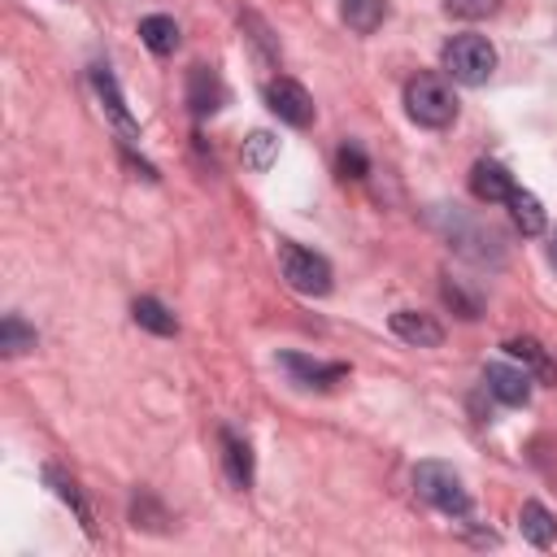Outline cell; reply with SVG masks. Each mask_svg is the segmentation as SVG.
I'll return each instance as SVG.
<instances>
[{
    "label": "cell",
    "mask_w": 557,
    "mask_h": 557,
    "mask_svg": "<svg viewBox=\"0 0 557 557\" xmlns=\"http://www.w3.org/2000/svg\"><path fill=\"white\" fill-rule=\"evenodd\" d=\"M496 70V48L483 35H453L444 44V74L461 87H479L487 83Z\"/></svg>",
    "instance_id": "cell-1"
},
{
    "label": "cell",
    "mask_w": 557,
    "mask_h": 557,
    "mask_svg": "<svg viewBox=\"0 0 557 557\" xmlns=\"http://www.w3.org/2000/svg\"><path fill=\"white\" fill-rule=\"evenodd\" d=\"M278 270L305 296H326L331 292V261L322 252H313V248H300V244L283 239L278 244Z\"/></svg>",
    "instance_id": "cell-5"
},
{
    "label": "cell",
    "mask_w": 557,
    "mask_h": 557,
    "mask_svg": "<svg viewBox=\"0 0 557 557\" xmlns=\"http://www.w3.org/2000/svg\"><path fill=\"white\" fill-rule=\"evenodd\" d=\"M335 170H339L344 178H366V174H370V161H366V152H361L357 144H344L339 157H335Z\"/></svg>",
    "instance_id": "cell-23"
},
{
    "label": "cell",
    "mask_w": 557,
    "mask_h": 557,
    "mask_svg": "<svg viewBox=\"0 0 557 557\" xmlns=\"http://www.w3.org/2000/svg\"><path fill=\"white\" fill-rule=\"evenodd\" d=\"M513 178H509V170L500 165V161H474V170H470V191H474V200H509L513 196Z\"/></svg>",
    "instance_id": "cell-11"
},
{
    "label": "cell",
    "mask_w": 557,
    "mask_h": 557,
    "mask_svg": "<svg viewBox=\"0 0 557 557\" xmlns=\"http://www.w3.org/2000/svg\"><path fill=\"white\" fill-rule=\"evenodd\" d=\"M131 318H135L144 331H152V335H174V331H178V318H174L157 296H139V300L131 305Z\"/></svg>",
    "instance_id": "cell-19"
},
{
    "label": "cell",
    "mask_w": 557,
    "mask_h": 557,
    "mask_svg": "<svg viewBox=\"0 0 557 557\" xmlns=\"http://www.w3.org/2000/svg\"><path fill=\"white\" fill-rule=\"evenodd\" d=\"M222 466H226V479L235 487H248L252 483V448L235 431H222Z\"/></svg>",
    "instance_id": "cell-14"
},
{
    "label": "cell",
    "mask_w": 557,
    "mask_h": 557,
    "mask_svg": "<svg viewBox=\"0 0 557 557\" xmlns=\"http://www.w3.org/2000/svg\"><path fill=\"white\" fill-rule=\"evenodd\" d=\"M505 205H509V218H513V226H518L522 235H540V231H544V222H548V218H544V205H540L527 187H513V196H509Z\"/></svg>",
    "instance_id": "cell-18"
},
{
    "label": "cell",
    "mask_w": 557,
    "mask_h": 557,
    "mask_svg": "<svg viewBox=\"0 0 557 557\" xmlns=\"http://www.w3.org/2000/svg\"><path fill=\"white\" fill-rule=\"evenodd\" d=\"M26 348H35V326H26L17 313H9V318L0 322V352H4V357H17V352H26Z\"/></svg>",
    "instance_id": "cell-22"
},
{
    "label": "cell",
    "mask_w": 557,
    "mask_h": 557,
    "mask_svg": "<svg viewBox=\"0 0 557 557\" xmlns=\"http://www.w3.org/2000/svg\"><path fill=\"white\" fill-rule=\"evenodd\" d=\"M548 261L557 265V235H553V244H548Z\"/></svg>",
    "instance_id": "cell-26"
},
{
    "label": "cell",
    "mask_w": 557,
    "mask_h": 557,
    "mask_svg": "<svg viewBox=\"0 0 557 557\" xmlns=\"http://www.w3.org/2000/svg\"><path fill=\"white\" fill-rule=\"evenodd\" d=\"M139 39L148 44V52L170 57V52L178 48V22H174V17H165V13H152V17H144V22H139Z\"/></svg>",
    "instance_id": "cell-17"
},
{
    "label": "cell",
    "mask_w": 557,
    "mask_h": 557,
    "mask_svg": "<svg viewBox=\"0 0 557 557\" xmlns=\"http://www.w3.org/2000/svg\"><path fill=\"white\" fill-rule=\"evenodd\" d=\"M431 222H435V226L448 235V244H453L457 252H466L470 261H500V239H496L487 226H474L470 218H461L457 209L435 205Z\"/></svg>",
    "instance_id": "cell-4"
},
{
    "label": "cell",
    "mask_w": 557,
    "mask_h": 557,
    "mask_svg": "<svg viewBox=\"0 0 557 557\" xmlns=\"http://www.w3.org/2000/svg\"><path fill=\"white\" fill-rule=\"evenodd\" d=\"M405 109H409V117H413L418 126L440 131V126H448V122L457 117V96L448 91L444 78L418 74V78L405 83Z\"/></svg>",
    "instance_id": "cell-2"
},
{
    "label": "cell",
    "mask_w": 557,
    "mask_h": 557,
    "mask_svg": "<svg viewBox=\"0 0 557 557\" xmlns=\"http://www.w3.org/2000/svg\"><path fill=\"white\" fill-rule=\"evenodd\" d=\"M44 474H48V483H52V492H57V496H61V500H65V505H70V509L78 513V522L87 527V535H96V522H91V509L83 505V496H78V487H74V479H65V474H61L57 466H48Z\"/></svg>",
    "instance_id": "cell-21"
},
{
    "label": "cell",
    "mask_w": 557,
    "mask_h": 557,
    "mask_svg": "<svg viewBox=\"0 0 557 557\" xmlns=\"http://www.w3.org/2000/svg\"><path fill=\"white\" fill-rule=\"evenodd\" d=\"M222 100H226L222 78L209 65H191V74H187V104H191V113L196 117H209V113L222 109Z\"/></svg>",
    "instance_id": "cell-8"
},
{
    "label": "cell",
    "mask_w": 557,
    "mask_h": 557,
    "mask_svg": "<svg viewBox=\"0 0 557 557\" xmlns=\"http://www.w3.org/2000/svg\"><path fill=\"white\" fill-rule=\"evenodd\" d=\"M283 361V370L292 374V383H300V387H331L335 379H344L348 374V366L344 361H313V357H300V352H283L278 357Z\"/></svg>",
    "instance_id": "cell-9"
},
{
    "label": "cell",
    "mask_w": 557,
    "mask_h": 557,
    "mask_svg": "<svg viewBox=\"0 0 557 557\" xmlns=\"http://www.w3.org/2000/svg\"><path fill=\"white\" fill-rule=\"evenodd\" d=\"M444 300H448V305H453L461 318H479V300H470V296H466V292H461L453 278H444Z\"/></svg>",
    "instance_id": "cell-25"
},
{
    "label": "cell",
    "mask_w": 557,
    "mask_h": 557,
    "mask_svg": "<svg viewBox=\"0 0 557 557\" xmlns=\"http://www.w3.org/2000/svg\"><path fill=\"white\" fill-rule=\"evenodd\" d=\"M483 383H487V392H492L500 405H509V409H518V405H527V400H531V374H527V370H518V366L492 361V366L483 370Z\"/></svg>",
    "instance_id": "cell-7"
},
{
    "label": "cell",
    "mask_w": 557,
    "mask_h": 557,
    "mask_svg": "<svg viewBox=\"0 0 557 557\" xmlns=\"http://www.w3.org/2000/svg\"><path fill=\"white\" fill-rule=\"evenodd\" d=\"M505 352L509 357H518L522 366H531L544 383H557V366H553V357L544 352V344L540 339H531V335H518V339H505Z\"/></svg>",
    "instance_id": "cell-15"
},
{
    "label": "cell",
    "mask_w": 557,
    "mask_h": 557,
    "mask_svg": "<svg viewBox=\"0 0 557 557\" xmlns=\"http://www.w3.org/2000/svg\"><path fill=\"white\" fill-rule=\"evenodd\" d=\"M91 83H96V91H100V100H104V109H109V117H113V126L126 135V144H135V122H131V113H126V100H122V91H117V83H113V74L104 70V65H96L91 70Z\"/></svg>",
    "instance_id": "cell-12"
},
{
    "label": "cell",
    "mask_w": 557,
    "mask_h": 557,
    "mask_svg": "<svg viewBox=\"0 0 557 557\" xmlns=\"http://www.w3.org/2000/svg\"><path fill=\"white\" fill-rule=\"evenodd\" d=\"M392 331L405 339V344H418V348H440L444 344V326L418 309H396L392 313Z\"/></svg>",
    "instance_id": "cell-10"
},
{
    "label": "cell",
    "mask_w": 557,
    "mask_h": 557,
    "mask_svg": "<svg viewBox=\"0 0 557 557\" xmlns=\"http://www.w3.org/2000/svg\"><path fill=\"white\" fill-rule=\"evenodd\" d=\"M413 487H418V496L426 505H435L448 518H466L470 513V496H466L457 470L444 466V461H418L413 466Z\"/></svg>",
    "instance_id": "cell-3"
},
{
    "label": "cell",
    "mask_w": 557,
    "mask_h": 557,
    "mask_svg": "<svg viewBox=\"0 0 557 557\" xmlns=\"http://www.w3.org/2000/svg\"><path fill=\"white\" fill-rule=\"evenodd\" d=\"M265 104L287 126H309L313 122V96L296 78H270L265 83Z\"/></svg>",
    "instance_id": "cell-6"
},
{
    "label": "cell",
    "mask_w": 557,
    "mask_h": 557,
    "mask_svg": "<svg viewBox=\"0 0 557 557\" xmlns=\"http://www.w3.org/2000/svg\"><path fill=\"white\" fill-rule=\"evenodd\" d=\"M339 17H344L348 30L374 35L392 17V9H387V0H339Z\"/></svg>",
    "instance_id": "cell-13"
},
{
    "label": "cell",
    "mask_w": 557,
    "mask_h": 557,
    "mask_svg": "<svg viewBox=\"0 0 557 557\" xmlns=\"http://www.w3.org/2000/svg\"><path fill=\"white\" fill-rule=\"evenodd\" d=\"M444 9L453 17H466V22H479V17H492L500 9V0H444Z\"/></svg>",
    "instance_id": "cell-24"
},
{
    "label": "cell",
    "mask_w": 557,
    "mask_h": 557,
    "mask_svg": "<svg viewBox=\"0 0 557 557\" xmlns=\"http://www.w3.org/2000/svg\"><path fill=\"white\" fill-rule=\"evenodd\" d=\"M518 527H522V535H527L535 548H548V544L557 540V518H553V513H548L540 500H527V505H522Z\"/></svg>",
    "instance_id": "cell-16"
},
{
    "label": "cell",
    "mask_w": 557,
    "mask_h": 557,
    "mask_svg": "<svg viewBox=\"0 0 557 557\" xmlns=\"http://www.w3.org/2000/svg\"><path fill=\"white\" fill-rule=\"evenodd\" d=\"M274 157H278V139L270 135V131H252L248 139H244V165L248 170H270L274 165Z\"/></svg>",
    "instance_id": "cell-20"
}]
</instances>
